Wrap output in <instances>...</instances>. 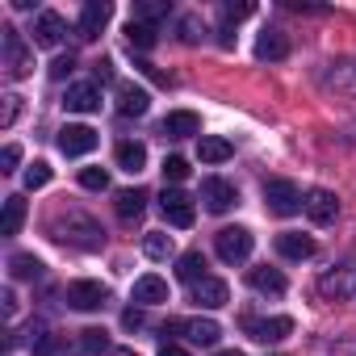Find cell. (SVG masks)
Here are the masks:
<instances>
[{
    "label": "cell",
    "mask_w": 356,
    "mask_h": 356,
    "mask_svg": "<svg viewBox=\"0 0 356 356\" xmlns=\"http://www.w3.org/2000/svg\"><path fill=\"white\" fill-rule=\"evenodd\" d=\"M9 273H13L17 281H38V277H42V260H38V256L17 252V256L9 260Z\"/></svg>",
    "instance_id": "obj_29"
},
{
    "label": "cell",
    "mask_w": 356,
    "mask_h": 356,
    "mask_svg": "<svg viewBox=\"0 0 356 356\" xmlns=\"http://www.w3.org/2000/svg\"><path fill=\"white\" fill-rule=\"evenodd\" d=\"M143 210H147V193H143V189H126V193H118V218H122V222H138Z\"/></svg>",
    "instance_id": "obj_25"
},
{
    "label": "cell",
    "mask_w": 356,
    "mask_h": 356,
    "mask_svg": "<svg viewBox=\"0 0 356 356\" xmlns=\"http://www.w3.org/2000/svg\"><path fill=\"white\" fill-rule=\"evenodd\" d=\"M289 55V38L281 34V30H264L260 38H256V59H268V63H281Z\"/></svg>",
    "instance_id": "obj_20"
},
{
    "label": "cell",
    "mask_w": 356,
    "mask_h": 356,
    "mask_svg": "<svg viewBox=\"0 0 356 356\" xmlns=\"http://www.w3.org/2000/svg\"><path fill=\"white\" fill-rule=\"evenodd\" d=\"M306 214H310V222H314V227H331V222H335V214H339L335 193H327V189H310V193H306Z\"/></svg>",
    "instance_id": "obj_12"
},
{
    "label": "cell",
    "mask_w": 356,
    "mask_h": 356,
    "mask_svg": "<svg viewBox=\"0 0 356 356\" xmlns=\"http://www.w3.org/2000/svg\"><path fill=\"white\" fill-rule=\"evenodd\" d=\"M63 298H67V306L72 310H101L105 302H109V289L101 285V281H72L67 289H63Z\"/></svg>",
    "instance_id": "obj_7"
},
{
    "label": "cell",
    "mask_w": 356,
    "mask_h": 356,
    "mask_svg": "<svg viewBox=\"0 0 356 356\" xmlns=\"http://www.w3.org/2000/svg\"><path fill=\"white\" fill-rule=\"evenodd\" d=\"M159 17H168V5L163 0H143V5H134V22H159Z\"/></svg>",
    "instance_id": "obj_32"
},
{
    "label": "cell",
    "mask_w": 356,
    "mask_h": 356,
    "mask_svg": "<svg viewBox=\"0 0 356 356\" xmlns=\"http://www.w3.org/2000/svg\"><path fill=\"white\" fill-rule=\"evenodd\" d=\"M277 252L285 260H310L314 256V239H306L298 231H285V235H277Z\"/></svg>",
    "instance_id": "obj_21"
},
{
    "label": "cell",
    "mask_w": 356,
    "mask_h": 356,
    "mask_svg": "<svg viewBox=\"0 0 356 356\" xmlns=\"http://www.w3.org/2000/svg\"><path fill=\"white\" fill-rule=\"evenodd\" d=\"M185 176H189V159H181V155H168V159H163V181L181 185Z\"/></svg>",
    "instance_id": "obj_33"
},
{
    "label": "cell",
    "mask_w": 356,
    "mask_h": 356,
    "mask_svg": "<svg viewBox=\"0 0 356 356\" xmlns=\"http://www.w3.org/2000/svg\"><path fill=\"white\" fill-rule=\"evenodd\" d=\"M47 181H51V168H47V163H42V159H38V163H34V168H30V172H26V189H30V193H34V189H42V185H47Z\"/></svg>",
    "instance_id": "obj_35"
},
{
    "label": "cell",
    "mask_w": 356,
    "mask_h": 356,
    "mask_svg": "<svg viewBox=\"0 0 356 356\" xmlns=\"http://www.w3.org/2000/svg\"><path fill=\"white\" fill-rule=\"evenodd\" d=\"M55 239L76 243V248H84V252H97V248L105 243L101 227H97L88 214H80V210H67V214H59V218H55Z\"/></svg>",
    "instance_id": "obj_1"
},
{
    "label": "cell",
    "mask_w": 356,
    "mask_h": 356,
    "mask_svg": "<svg viewBox=\"0 0 356 356\" xmlns=\"http://www.w3.org/2000/svg\"><path fill=\"white\" fill-rule=\"evenodd\" d=\"M202 202L210 214H227L239 202V189L231 181H222V176H210V181H202Z\"/></svg>",
    "instance_id": "obj_9"
},
{
    "label": "cell",
    "mask_w": 356,
    "mask_h": 356,
    "mask_svg": "<svg viewBox=\"0 0 356 356\" xmlns=\"http://www.w3.org/2000/svg\"><path fill=\"white\" fill-rule=\"evenodd\" d=\"M193 302H197V306H206V310H218V306H227V302H231V289H227V281L206 277V281H197V285H193Z\"/></svg>",
    "instance_id": "obj_17"
},
{
    "label": "cell",
    "mask_w": 356,
    "mask_h": 356,
    "mask_svg": "<svg viewBox=\"0 0 356 356\" xmlns=\"http://www.w3.org/2000/svg\"><path fill=\"white\" fill-rule=\"evenodd\" d=\"M243 327H248V335H252L256 343H281V339L293 335V318H285V314H273V318H248Z\"/></svg>",
    "instance_id": "obj_8"
},
{
    "label": "cell",
    "mask_w": 356,
    "mask_h": 356,
    "mask_svg": "<svg viewBox=\"0 0 356 356\" xmlns=\"http://www.w3.org/2000/svg\"><path fill=\"white\" fill-rule=\"evenodd\" d=\"M172 331H185L197 348H214L218 335H222V327L214 318H185V323H172Z\"/></svg>",
    "instance_id": "obj_14"
},
{
    "label": "cell",
    "mask_w": 356,
    "mask_h": 356,
    "mask_svg": "<svg viewBox=\"0 0 356 356\" xmlns=\"http://www.w3.org/2000/svg\"><path fill=\"white\" fill-rule=\"evenodd\" d=\"M63 34H67V26H63L59 13H38V22H34V47H59Z\"/></svg>",
    "instance_id": "obj_18"
},
{
    "label": "cell",
    "mask_w": 356,
    "mask_h": 356,
    "mask_svg": "<svg viewBox=\"0 0 356 356\" xmlns=\"http://www.w3.org/2000/svg\"><path fill=\"white\" fill-rule=\"evenodd\" d=\"M17 163H22V147H5V151H0V172H17Z\"/></svg>",
    "instance_id": "obj_37"
},
{
    "label": "cell",
    "mask_w": 356,
    "mask_h": 356,
    "mask_svg": "<svg viewBox=\"0 0 356 356\" xmlns=\"http://www.w3.org/2000/svg\"><path fill=\"white\" fill-rule=\"evenodd\" d=\"M318 293H323L327 302H348V298H356V264H339V268L323 273V277H318Z\"/></svg>",
    "instance_id": "obj_5"
},
{
    "label": "cell",
    "mask_w": 356,
    "mask_h": 356,
    "mask_svg": "<svg viewBox=\"0 0 356 356\" xmlns=\"http://www.w3.org/2000/svg\"><path fill=\"white\" fill-rule=\"evenodd\" d=\"M118 168L130 172V176H138L147 168V147L143 143H118Z\"/></svg>",
    "instance_id": "obj_24"
},
{
    "label": "cell",
    "mask_w": 356,
    "mask_h": 356,
    "mask_svg": "<svg viewBox=\"0 0 356 356\" xmlns=\"http://www.w3.org/2000/svg\"><path fill=\"white\" fill-rule=\"evenodd\" d=\"M323 84L335 88V92H356V59H348V63H331V72L323 76Z\"/></svg>",
    "instance_id": "obj_23"
},
{
    "label": "cell",
    "mask_w": 356,
    "mask_h": 356,
    "mask_svg": "<svg viewBox=\"0 0 356 356\" xmlns=\"http://www.w3.org/2000/svg\"><path fill=\"white\" fill-rule=\"evenodd\" d=\"M97 80H113V63H109V59L97 63Z\"/></svg>",
    "instance_id": "obj_43"
},
{
    "label": "cell",
    "mask_w": 356,
    "mask_h": 356,
    "mask_svg": "<svg viewBox=\"0 0 356 356\" xmlns=\"http://www.w3.org/2000/svg\"><path fill=\"white\" fill-rule=\"evenodd\" d=\"M63 109H67V113H97V109H101V88H97L92 80H84V84H67V92H63Z\"/></svg>",
    "instance_id": "obj_10"
},
{
    "label": "cell",
    "mask_w": 356,
    "mask_h": 356,
    "mask_svg": "<svg viewBox=\"0 0 356 356\" xmlns=\"http://www.w3.org/2000/svg\"><path fill=\"white\" fill-rule=\"evenodd\" d=\"M122 323H126L130 331H134V327H143V310H126V314H122Z\"/></svg>",
    "instance_id": "obj_42"
},
{
    "label": "cell",
    "mask_w": 356,
    "mask_h": 356,
    "mask_svg": "<svg viewBox=\"0 0 356 356\" xmlns=\"http://www.w3.org/2000/svg\"><path fill=\"white\" fill-rule=\"evenodd\" d=\"M239 17H252V5H248V0H243V5H227V26L239 22Z\"/></svg>",
    "instance_id": "obj_41"
},
{
    "label": "cell",
    "mask_w": 356,
    "mask_h": 356,
    "mask_svg": "<svg viewBox=\"0 0 356 356\" xmlns=\"http://www.w3.org/2000/svg\"><path fill=\"white\" fill-rule=\"evenodd\" d=\"M118 109H122L126 118H143V113L151 109L147 88H138V84H118Z\"/></svg>",
    "instance_id": "obj_19"
},
{
    "label": "cell",
    "mask_w": 356,
    "mask_h": 356,
    "mask_svg": "<svg viewBox=\"0 0 356 356\" xmlns=\"http://www.w3.org/2000/svg\"><path fill=\"white\" fill-rule=\"evenodd\" d=\"M130 302H138V306H159V302H168V281L155 277V273L138 277L134 289H130Z\"/></svg>",
    "instance_id": "obj_15"
},
{
    "label": "cell",
    "mask_w": 356,
    "mask_h": 356,
    "mask_svg": "<svg viewBox=\"0 0 356 356\" xmlns=\"http://www.w3.org/2000/svg\"><path fill=\"white\" fill-rule=\"evenodd\" d=\"M218 356H243V352H235V348H227V352H218Z\"/></svg>",
    "instance_id": "obj_48"
},
{
    "label": "cell",
    "mask_w": 356,
    "mask_h": 356,
    "mask_svg": "<svg viewBox=\"0 0 356 356\" xmlns=\"http://www.w3.org/2000/svg\"><path fill=\"white\" fill-rule=\"evenodd\" d=\"M159 356H189V352H185V348H176V343H163Z\"/></svg>",
    "instance_id": "obj_44"
},
{
    "label": "cell",
    "mask_w": 356,
    "mask_h": 356,
    "mask_svg": "<svg viewBox=\"0 0 356 356\" xmlns=\"http://www.w3.org/2000/svg\"><path fill=\"white\" fill-rule=\"evenodd\" d=\"M248 285H252L256 293H273V298L285 293V277H281L277 268H252V273H248Z\"/></svg>",
    "instance_id": "obj_26"
},
{
    "label": "cell",
    "mask_w": 356,
    "mask_h": 356,
    "mask_svg": "<svg viewBox=\"0 0 356 356\" xmlns=\"http://www.w3.org/2000/svg\"><path fill=\"white\" fill-rule=\"evenodd\" d=\"M143 252H147L151 260H168V256H172V235H163V231H151V235L143 239Z\"/></svg>",
    "instance_id": "obj_31"
},
{
    "label": "cell",
    "mask_w": 356,
    "mask_h": 356,
    "mask_svg": "<svg viewBox=\"0 0 356 356\" xmlns=\"http://www.w3.org/2000/svg\"><path fill=\"white\" fill-rule=\"evenodd\" d=\"M176 277L189 281V285L206 281V256H202V252H185L181 260H176Z\"/></svg>",
    "instance_id": "obj_28"
},
{
    "label": "cell",
    "mask_w": 356,
    "mask_h": 356,
    "mask_svg": "<svg viewBox=\"0 0 356 356\" xmlns=\"http://www.w3.org/2000/svg\"><path fill=\"white\" fill-rule=\"evenodd\" d=\"M30 72H34L30 47L22 42V34H17L13 26H5V76H9V80H26Z\"/></svg>",
    "instance_id": "obj_4"
},
{
    "label": "cell",
    "mask_w": 356,
    "mask_h": 356,
    "mask_svg": "<svg viewBox=\"0 0 356 356\" xmlns=\"http://www.w3.org/2000/svg\"><path fill=\"white\" fill-rule=\"evenodd\" d=\"M17 109H22V97H5V113H0V126H13V122H17Z\"/></svg>",
    "instance_id": "obj_38"
},
{
    "label": "cell",
    "mask_w": 356,
    "mask_h": 356,
    "mask_svg": "<svg viewBox=\"0 0 356 356\" xmlns=\"http://www.w3.org/2000/svg\"><path fill=\"white\" fill-rule=\"evenodd\" d=\"M214 252L222 264H243L252 256V231L248 227H222L214 235Z\"/></svg>",
    "instance_id": "obj_3"
},
{
    "label": "cell",
    "mask_w": 356,
    "mask_h": 356,
    "mask_svg": "<svg viewBox=\"0 0 356 356\" xmlns=\"http://www.w3.org/2000/svg\"><path fill=\"white\" fill-rule=\"evenodd\" d=\"M159 210H163V218L172 222V227H193V218H197V206H193V197L185 193V189H163L159 193Z\"/></svg>",
    "instance_id": "obj_6"
},
{
    "label": "cell",
    "mask_w": 356,
    "mask_h": 356,
    "mask_svg": "<svg viewBox=\"0 0 356 356\" xmlns=\"http://www.w3.org/2000/svg\"><path fill=\"white\" fill-rule=\"evenodd\" d=\"M126 42L138 47V51H151V47H155V26H147V22H130V26H126Z\"/></svg>",
    "instance_id": "obj_30"
},
{
    "label": "cell",
    "mask_w": 356,
    "mask_h": 356,
    "mask_svg": "<svg viewBox=\"0 0 356 356\" xmlns=\"http://www.w3.org/2000/svg\"><path fill=\"white\" fill-rule=\"evenodd\" d=\"M97 147V130L92 126H63L59 130V151L63 155H88Z\"/></svg>",
    "instance_id": "obj_13"
},
{
    "label": "cell",
    "mask_w": 356,
    "mask_h": 356,
    "mask_svg": "<svg viewBox=\"0 0 356 356\" xmlns=\"http://www.w3.org/2000/svg\"><path fill=\"white\" fill-rule=\"evenodd\" d=\"M34 356H55V335L51 331H34Z\"/></svg>",
    "instance_id": "obj_36"
},
{
    "label": "cell",
    "mask_w": 356,
    "mask_h": 356,
    "mask_svg": "<svg viewBox=\"0 0 356 356\" xmlns=\"http://www.w3.org/2000/svg\"><path fill=\"white\" fill-rule=\"evenodd\" d=\"M5 314H9V318L17 314V298H13V293H5Z\"/></svg>",
    "instance_id": "obj_45"
},
{
    "label": "cell",
    "mask_w": 356,
    "mask_h": 356,
    "mask_svg": "<svg viewBox=\"0 0 356 356\" xmlns=\"http://www.w3.org/2000/svg\"><path fill=\"white\" fill-rule=\"evenodd\" d=\"M26 222V197H5V218H0V235H17Z\"/></svg>",
    "instance_id": "obj_27"
},
{
    "label": "cell",
    "mask_w": 356,
    "mask_h": 356,
    "mask_svg": "<svg viewBox=\"0 0 356 356\" xmlns=\"http://www.w3.org/2000/svg\"><path fill=\"white\" fill-rule=\"evenodd\" d=\"M163 134L168 138H193V134H202V118L193 109H172L163 118Z\"/></svg>",
    "instance_id": "obj_16"
},
{
    "label": "cell",
    "mask_w": 356,
    "mask_h": 356,
    "mask_svg": "<svg viewBox=\"0 0 356 356\" xmlns=\"http://www.w3.org/2000/svg\"><path fill=\"white\" fill-rule=\"evenodd\" d=\"M72 67H76V59H72V55H59V59L51 63V76L63 80V76H72Z\"/></svg>",
    "instance_id": "obj_40"
},
{
    "label": "cell",
    "mask_w": 356,
    "mask_h": 356,
    "mask_svg": "<svg viewBox=\"0 0 356 356\" xmlns=\"http://www.w3.org/2000/svg\"><path fill=\"white\" fill-rule=\"evenodd\" d=\"M197 155H202V163H227L235 155V147L227 138H218V134H202L197 138Z\"/></svg>",
    "instance_id": "obj_22"
},
{
    "label": "cell",
    "mask_w": 356,
    "mask_h": 356,
    "mask_svg": "<svg viewBox=\"0 0 356 356\" xmlns=\"http://www.w3.org/2000/svg\"><path fill=\"white\" fill-rule=\"evenodd\" d=\"M105 356H138V352H134V348H109Z\"/></svg>",
    "instance_id": "obj_46"
},
{
    "label": "cell",
    "mask_w": 356,
    "mask_h": 356,
    "mask_svg": "<svg viewBox=\"0 0 356 356\" xmlns=\"http://www.w3.org/2000/svg\"><path fill=\"white\" fill-rule=\"evenodd\" d=\"M181 38H185V42H202V26H197V17H185V22H181Z\"/></svg>",
    "instance_id": "obj_39"
},
{
    "label": "cell",
    "mask_w": 356,
    "mask_h": 356,
    "mask_svg": "<svg viewBox=\"0 0 356 356\" xmlns=\"http://www.w3.org/2000/svg\"><path fill=\"white\" fill-rule=\"evenodd\" d=\"M335 356H356V348H339V352H335Z\"/></svg>",
    "instance_id": "obj_47"
},
{
    "label": "cell",
    "mask_w": 356,
    "mask_h": 356,
    "mask_svg": "<svg viewBox=\"0 0 356 356\" xmlns=\"http://www.w3.org/2000/svg\"><path fill=\"white\" fill-rule=\"evenodd\" d=\"M80 185L92 189V193H101V189H109V172L105 168H84L80 172Z\"/></svg>",
    "instance_id": "obj_34"
},
{
    "label": "cell",
    "mask_w": 356,
    "mask_h": 356,
    "mask_svg": "<svg viewBox=\"0 0 356 356\" xmlns=\"http://www.w3.org/2000/svg\"><path fill=\"white\" fill-rule=\"evenodd\" d=\"M109 17H113V5H109V0H88L84 13H80V38H84V42L101 38V30L109 26Z\"/></svg>",
    "instance_id": "obj_11"
},
{
    "label": "cell",
    "mask_w": 356,
    "mask_h": 356,
    "mask_svg": "<svg viewBox=\"0 0 356 356\" xmlns=\"http://www.w3.org/2000/svg\"><path fill=\"white\" fill-rule=\"evenodd\" d=\"M264 206H268L277 218H293L298 210H306V197L298 193L293 181H281V176H273V181H264Z\"/></svg>",
    "instance_id": "obj_2"
}]
</instances>
